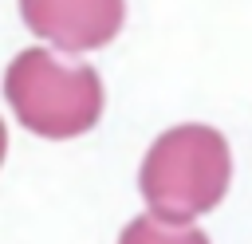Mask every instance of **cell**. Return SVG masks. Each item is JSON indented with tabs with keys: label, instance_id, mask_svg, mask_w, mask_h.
Instances as JSON below:
<instances>
[{
	"label": "cell",
	"instance_id": "6da1fadb",
	"mask_svg": "<svg viewBox=\"0 0 252 244\" xmlns=\"http://www.w3.org/2000/svg\"><path fill=\"white\" fill-rule=\"evenodd\" d=\"M232 153L220 130L205 122H185L165 130L142 161L138 185L154 216L169 224H189L201 213H213L228 193Z\"/></svg>",
	"mask_w": 252,
	"mask_h": 244
},
{
	"label": "cell",
	"instance_id": "7a4b0ae2",
	"mask_svg": "<svg viewBox=\"0 0 252 244\" xmlns=\"http://www.w3.org/2000/svg\"><path fill=\"white\" fill-rule=\"evenodd\" d=\"M4 98L16 122L39 138H79L102 114V79L47 47L20 51L4 71Z\"/></svg>",
	"mask_w": 252,
	"mask_h": 244
},
{
	"label": "cell",
	"instance_id": "3957f363",
	"mask_svg": "<svg viewBox=\"0 0 252 244\" xmlns=\"http://www.w3.org/2000/svg\"><path fill=\"white\" fill-rule=\"evenodd\" d=\"M24 24L59 51L106 47L126 20V0H20Z\"/></svg>",
	"mask_w": 252,
	"mask_h": 244
},
{
	"label": "cell",
	"instance_id": "277c9868",
	"mask_svg": "<svg viewBox=\"0 0 252 244\" xmlns=\"http://www.w3.org/2000/svg\"><path fill=\"white\" fill-rule=\"evenodd\" d=\"M118 244H209V236L193 224H169V220L146 213V216H134L122 228Z\"/></svg>",
	"mask_w": 252,
	"mask_h": 244
}]
</instances>
